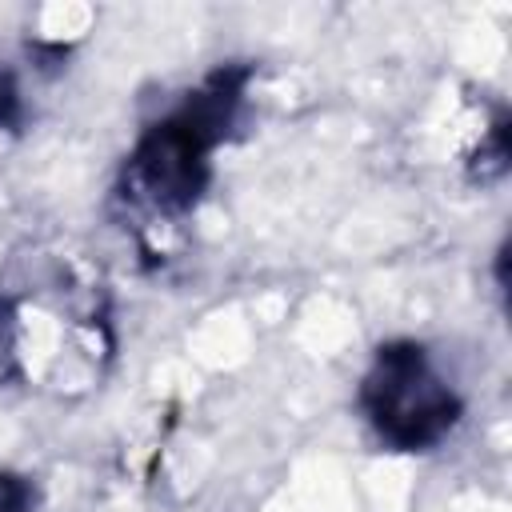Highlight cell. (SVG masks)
Masks as SVG:
<instances>
[{
    "label": "cell",
    "instance_id": "cell-4",
    "mask_svg": "<svg viewBox=\"0 0 512 512\" xmlns=\"http://www.w3.org/2000/svg\"><path fill=\"white\" fill-rule=\"evenodd\" d=\"M20 120H24V100H20L16 76L0 68V128H16Z\"/></svg>",
    "mask_w": 512,
    "mask_h": 512
},
{
    "label": "cell",
    "instance_id": "cell-5",
    "mask_svg": "<svg viewBox=\"0 0 512 512\" xmlns=\"http://www.w3.org/2000/svg\"><path fill=\"white\" fill-rule=\"evenodd\" d=\"M28 508H32L28 484L16 476H0V512H28Z\"/></svg>",
    "mask_w": 512,
    "mask_h": 512
},
{
    "label": "cell",
    "instance_id": "cell-2",
    "mask_svg": "<svg viewBox=\"0 0 512 512\" xmlns=\"http://www.w3.org/2000/svg\"><path fill=\"white\" fill-rule=\"evenodd\" d=\"M360 408L376 436L396 452L436 448L460 424L456 388L432 368L428 352L412 340L380 344L360 384Z\"/></svg>",
    "mask_w": 512,
    "mask_h": 512
},
{
    "label": "cell",
    "instance_id": "cell-1",
    "mask_svg": "<svg viewBox=\"0 0 512 512\" xmlns=\"http://www.w3.org/2000/svg\"><path fill=\"white\" fill-rule=\"evenodd\" d=\"M248 68H220L160 116L128 156V192L156 212H188L212 172V152L228 136L244 96Z\"/></svg>",
    "mask_w": 512,
    "mask_h": 512
},
{
    "label": "cell",
    "instance_id": "cell-3",
    "mask_svg": "<svg viewBox=\"0 0 512 512\" xmlns=\"http://www.w3.org/2000/svg\"><path fill=\"white\" fill-rule=\"evenodd\" d=\"M16 376V316L12 304L0 296V384Z\"/></svg>",
    "mask_w": 512,
    "mask_h": 512
}]
</instances>
